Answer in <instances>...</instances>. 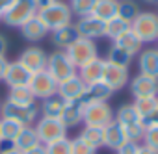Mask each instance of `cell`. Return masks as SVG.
Listing matches in <instances>:
<instances>
[{
    "instance_id": "8",
    "label": "cell",
    "mask_w": 158,
    "mask_h": 154,
    "mask_svg": "<svg viewBox=\"0 0 158 154\" xmlns=\"http://www.w3.org/2000/svg\"><path fill=\"white\" fill-rule=\"evenodd\" d=\"M67 56H69V59L74 63V67L78 69V67H82L84 63H88V61H91V59H95V58H99V52H97V45H95V41H91V39H86V37H78L67 50Z\"/></svg>"
},
{
    "instance_id": "2",
    "label": "cell",
    "mask_w": 158,
    "mask_h": 154,
    "mask_svg": "<svg viewBox=\"0 0 158 154\" xmlns=\"http://www.w3.org/2000/svg\"><path fill=\"white\" fill-rule=\"evenodd\" d=\"M130 28L143 45L156 43L158 41V13L139 11V15L130 22Z\"/></svg>"
},
{
    "instance_id": "38",
    "label": "cell",
    "mask_w": 158,
    "mask_h": 154,
    "mask_svg": "<svg viewBox=\"0 0 158 154\" xmlns=\"http://www.w3.org/2000/svg\"><path fill=\"white\" fill-rule=\"evenodd\" d=\"M71 154H97L95 148H91L89 145H86L82 139H71Z\"/></svg>"
},
{
    "instance_id": "26",
    "label": "cell",
    "mask_w": 158,
    "mask_h": 154,
    "mask_svg": "<svg viewBox=\"0 0 158 154\" xmlns=\"http://www.w3.org/2000/svg\"><path fill=\"white\" fill-rule=\"evenodd\" d=\"M63 106H65V100L58 95L54 97H48L45 100H41V106H39V113L41 117H52V119H60L61 111H63Z\"/></svg>"
},
{
    "instance_id": "42",
    "label": "cell",
    "mask_w": 158,
    "mask_h": 154,
    "mask_svg": "<svg viewBox=\"0 0 158 154\" xmlns=\"http://www.w3.org/2000/svg\"><path fill=\"white\" fill-rule=\"evenodd\" d=\"M11 4H13V0H0V21L4 19V15L11 8Z\"/></svg>"
},
{
    "instance_id": "1",
    "label": "cell",
    "mask_w": 158,
    "mask_h": 154,
    "mask_svg": "<svg viewBox=\"0 0 158 154\" xmlns=\"http://www.w3.org/2000/svg\"><path fill=\"white\" fill-rule=\"evenodd\" d=\"M73 17L74 15H73L69 4L63 2V0L37 10V19L45 24V28L48 30V34L54 32V30H58V28H63L67 24H73Z\"/></svg>"
},
{
    "instance_id": "22",
    "label": "cell",
    "mask_w": 158,
    "mask_h": 154,
    "mask_svg": "<svg viewBox=\"0 0 158 154\" xmlns=\"http://www.w3.org/2000/svg\"><path fill=\"white\" fill-rule=\"evenodd\" d=\"M41 141H39V137H37V134H35V128L34 126H24L21 132H19V136L10 143L13 148H17V150H21V152H26V150H30V148H34L35 145H39Z\"/></svg>"
},
{
    "instance_id": "9",
    "label": "cell",
    "mask_w": 158,
    "mask_h": 154,
    "mask_svg": "<svg viewBox=\"0 0 158 154\" xmlns=\"http://www.w3.org/2000/svg\"><path fill=\"white\" fill-rule=\"evenodd\" d=\"M35 97V100H45L48 97H54L58 95V82L52 78V76L47 72V71H41V72H35L32 74V80H30V86H28Z\"/></svg>"
},
{
    "instance_id": "13",
    "label": "cell",
    "mask_w": 158,
    "mask_h": 154,
    "mask_svg": "<svg viewBox=\"0 0 158 154\" xmlns=\"http://www.w3.org/2000/svg\"><path fill=\"white\" fill-rule=\"evenodd\" d=\"M84 93H86V84L82 82V78L78 74H73L71 78L58 84V97H61L65 102L80 100L84 99Z\"/></svg>"
},
{
    "instance_id": "44",
    "label": "cell",
    "mask_w": 158,
    "mask_h": 154,
    "mask_svg": "<svg viewBox=\"0 0 158 154\" xmlns=\"http://www.w3.org/2000/svg\"><path fill=\"white\" fill-rule=\"evenodd\" d=\"M6 52H8V39L0 34V56H6Z\"/></svg>"
},
{
    "instance_id": "48",
    "label": "cell",
    "mask_w": 158,
    "mask_h": 154,
    "mask_svg": "<svg viewBox=\"0 0 158 154\" xmlns=\"http://www.w3.org/2000/svg\"><path fill=\"white\" fill-rule=\"evenodd\" d=\"M141 2H145L147 6H158V0H141Z\"/></svg>"
},
{
    "instance_id": "41",
    "label": "cell",
    "mask_w": 158,
    "mask_h": 154,
    "mask_svg": "<svg viewBox=\"0 0 158 154\" xmlns=\"http://www.w3.org/2000/svg\"><path fill=\"white\" fill-rule=\"evenodd\" d=\"M8 58L6 56H0V82H4V76H6V71H8Z\"/></svg>"
},
{
    "instance_id": "40",
    "label": "cell",
    "mask_w": 158,
    "mask_h": 154,
    "mask_svg": "<svg viewBox=\"0 0 158 154\" xmlns=\"http://www.w3.org/2000/svg\"><path fill=\"white\" fill-rule=\"evenodd\" d=\"M141 123H143L145 128H149V126H156V128H158V106H156V108L151 111V115H147Z\"/></svg>"
},
{
    "instance_id": "37",
    "label": "cell",
    "mask_w": 158,
    "mask_h": 154,
    "mask_svg": "<svg viewBox=\"0 0 158 154\" xmlns=\"http://www.w3.org/2000/svg\"><path fill=\"white\" fill-rule=\"evenodd\" d=\"M141 141H143V145H147V147L158 150V128H156V126L145 128V134H143Z\"/></svg>"
},
{
    "instance_id": "46",
    "label": "cell",
    "mask_w": 158,
    "mask_h": 154,
    "mask_svg": "<svg viewBox=\"0 0 158 154\" xmlns=\"http://www.w3.org/2000/svg\"><path fill=\"white\" fill-rule=\"evenodd\" d=\"M0 154H23V152H21V150H17V148H13L11 145H8L6 148L0 150Z\"/></svg>"
},
{
    "instance_id": "18",
    "label": "cell",
    "mask_w": 158,
    "mask_h": 154,
    "mask_svg": "<svg viewBox=\"0 0 158 154\" xmlns=\"http://www.w3.org/2000/svg\"><path fill=\"white\" fill-rule=\"evenodd\" d=\"M102 71H104V59L102 58H95V59L84 63L82 67H78L76 74L82 78V82L86 86H89V84H95V82L102 80Z\"/></svg>"
},
{
    "instance_id": "36",
    "label": "cell",
    "mask_w": 158,
    "mask_h": 154,
    "mask_svg": "<svg viewBox=\"0 0 158 154\" xmlns=\"http://www.w3.org/2000/svg\"><path fill=\"white\" fill-rule=\"evenodd\" d=\"M45 147H47V154H71V139L69 137L56 139Z\"/></svg>"
},
{
    "instance_id": "34",
    "label": "cell",
    "mask_w": 158,
    "mask_h": 154,
    "mask_svg": "<svg viewBox=\"0 0 158 154\" xmlns=\"http://www.w3.org/2000/svg\"><path fill=\"white\" fill-rule=\"evenodd\" d=\"M132 106L136 108V111L139 113V117H141V121H143V119H145L147 115H151V111L158 106V97H141V99H134Z\"/></svg>"
},
{
    "instance_id": "14",
    "label": "cell",
    "mask_w": 158,
    "mask_h": 154,
    "mask_svg": "<svg viewBox=\"0 0 158 154\" xmlns=\"http://www.w3.org/2000/svg\"><path fill=\"white\" fill-rule=\"evenodd\" d=\"M76 30H78V35L80 37H86V39H99V37H104V32H106V22L95 19L93 15L89 17H82V19H78L74 22Z\"/></svg>"
},
{
    "instance_id": "16",
    "label": "cell",
    "mask_w": 158,
    "mask_h": 154,
    "mask_svg": "<svg viewBox=\"0 0 158 154\" xmlns=\"http://www.w3.org/2000/svg\"><path fill=\"white\" fill-rule=\"evenodd\" d=\"M84 108H86V100H84V99L65 102L63 111H61V115H60V121H61L67 128H73V126H76V124H80V123L84 121Z\"/></svg>"
},
{
    "instance_id": "19",
    "label": "cell",
    "mask_w": 158,
    "mask_h": 154,
    "mask_svg": "<svg viewBox=\"0 0 158 154\" xmlns=\"http://www.w3.org/2000/svg\"><path fill=\"white\" fill-rule=\"evenodd\" d=\"M102 134H104V147L110 148V150H117L119 147H123L128 141V137L125 134V128L117 121H112L110 124H106L102 128Z\"/></svg>"
},
{
    "instance_id": "35",
    "label": "cell",
    "mask_w": 158,
    "mask_h": 154,
    "mask_svg": "<svg viewBox=\"0 0 158 154\" xmlns=\"http://www.w3.org/2000/svg\"><path fill=\"white\" fill-rule=\"evenodd\" d=\"M95 2L97 0H71L69 2V8L73 11V15H76L78 19L82 17H89L93 8H95Z\"/></svg>"
},
{
    "instance_id": "15",
    "label": "cell",
    "mask_w": 158,
    "mask_h": 154,
    "mask_svg": "<svg viewBox=\"0 0 158 154\" xmlns=\"http://www.w3.org/2000/svg\"><path fill=\"white\" fill-rule=\"evenodd\" d=\"M30 80H32V72H30L26 67H23V65L19 63V59L10 61L8 71H6V76H4V82H6L10 87L30 86Z\"/></svg>"
},
{
    "instance_id": "29",
    "label": "cell",
    "mask_w": 158,
    "mask_h": 154,
    "mask_svg": "<svg viewBox=\"0 0 158 154\" xmlns=\"http://www.w3.org/2000/svg\"><path fill=\"white\" fill-rule=\"evenodd\" d=\"M24 126L13 119H8V117H0V137H2V143H11L19 132L23 130Z\"/></svg>"
},
{
    "instance_id": "49",
    "label": "cell",
    "mask_w": 158,
    "mask_h": 154,
    "mask_svg": "<svg viewBox=\"0 0 158 154\" xmlns=\"http://www.w3.org/2000/svg\"><path fill=\"white\" fill-rule=\"evenodd\" d=\"M0 145H2V137H0Z\"/></svg>"
},
{
    "instance_id": "47",
    "label": "cell",
    "mask_w": 158,
    "mask_h": 154,
    "mask_svg": "<svg viewBox=\"0 0 158 154\" xmlns=\"http://www.w3.org/2000/svg\"><path fill=\"white\" fill-rule=\"evenodd\" d=\"M139 154H158V150H154V148H151L147 145H141L139 147Z\"/></svg>"
},
{
    "instance_id": "43",
    "label": "cell",
    "mask_w": 158,
    "mask_h": 154,
    "mask_svg": "<svg viewBox=\"0 0 158 154\" xmlns=\"http://www.w3.org/2000/svg\"><path fill=\"white\" fill-rule=\"evenodd\" d=\"M23 154H47V147L43 143H39V145H35L34 148H30V150H26Z\"/></svg>"
},
{
    "instance_id": "28",
    "label": "cell",
    "mask_w": 158,
    "mask_h": 154,
    "mask_svg": "<svg viewBox=\"0 0 158 154\" xmlns=\"http://www.w3.org/2000/svg\"><path fill=\"white\" fill-rule=\"evenodd\" d=\"M114 121H117L125 128V126L141 123V117H139V113L136 111V108L132 104H123V106H119L117 111H114Z\"/></svg>"
},
{
    "instance_id": "39",
    "label": "cell",
    "mask_w": 158,
    "mask_h": 154,
    "mask_svg": "<svg viewBox=\"0 0 158 154\" xmlns=\"http://www.w3.org/2000/svg\"><path fill=\"white\" fill-rule=\"evenodd\" d=\"M139 143L138 141H127L123 147H119L115 152L117 154H139Z\"/></svg>"
},
{
    "instance_id": "30",
    "label": "cell",
    "mask_w": 158,
    "mask_h": 154,
    "mask_svg": "<svg viewBox=\"0 0 158 154\" xmlns=\"http://www.w3.org/2000/svg\"><path fill=\"white\" fill-rule=\"evenodd\" d=\"M132 59H134L132 54H128L127 50H123L121 47H117V45L112 43V47L108 50V56H106L108 63H114V65H119V67H130Z\"/></svg>"
},
{
    "instance_id": "24",
    "label": "cell",
    "mask_w": 158,
    "mask_h": 154,
    "mask_svg": "<svg viewBox=\"0 0 158 154\" xmlns=\"http://www.w3.org/2000/svg\"><path fill=\"white\" fill-rule=\"evenodd\" d=\"M117 6H119V0H97L91 15L102 22H108L110 19L117 17Z\"/></svg>"
},
{
    "instance_id": "23",
    "label": "cell",
    "mask_w": 158,
    "mask_h": 154,
    "mask_svg": "<svg viewBox=\"0 0 158 154\" xmlns=\"http://www.w3.org/2000/svg\"><path fill=\"white\" fill-rule=\"evenodd\" d=\"M112 95H114V91L104 82H95V84L86 86L84 100L88 104H91V102H108L112 99Z\"/></svg>"
},
{
    "instance_id": "25",
    "label": "cell",
    "mask_w": 158,
    "mask_h": 154,
    "mask_svg": "<svg viewBox=\"0 0 158 154\" xmlns=\"http://www.w3.org/2000/svg\"><path fill=\"white\" fill-rule=\"evenodd\" d=\"M114 45H117V47H121L123 50H127L128 54H132V56H136V54H139L141 52V47H143V43L139 41V37L132 32V28H128L125 34H121L115 41H112Z\"/></svg>"
},
{
    "instance_id": "21",
    "label": "cell",
    "mask_w": 158,
    "mask_h": 154,
    "mask_svg": "<svg viewBox=\"0 0 158 154\" xmlns=\"http://www.w3.org/2000/svg\"><path fill=\"white\" fill-rule=\"evenodd\" d=\"M19 30H21L23 37H24L26 41H30V43H39V41H43V39L47 37V34H48V30L45 28V24L37 19V15H35L34 19H30L28 22H24Z\"/></svg>"
},
{
    "instance_id": "12",
    "label": "cell",
    "mask_w": 158,
    "mask_h": 154,
    "mask_svg": "<svg viewBox=\"0 0 158 154\" xmlns=\"http://www.w3.org/2000/svg\"><path fill=\"white\" fill-rule=\"evenodd\" d=\"M130 93L134 99L141 97H158V78L145 74H138L134 78H130Z\"/></svg>"
},
{
    "instance_id": "27",
    "label": "cell",
    "mask_w": 158,
    "mask_h": 154,
    "mask_svg": "<svg viewBox=\"0 0 158 154\" xmlns=\"http://www.w3.org/2000/svg\"><path fill=\"white\" fill-rule=\"evenodd\" d=\"M76 137L82 139L86 145H89V147L95 148V150H99L101 147H104V134H102V128H97V126H84Z\"/></svg>"
},
{
    "instance_id": "20",
    "label": "cell",
    "mask_w": 158,
    "mask_h": 154,
    "mask_svg": "<svg viewBox=\"0 0 158 154\" xmlns=\"http://www.w3.org/2000/svg\"><path fill=\"white\" fill-rule=\"evenodd\" d=\"M78 37H80V35H78V30H76L74 22L73 24H67L63 28H58L54 32H50V41H52V45L58 50H67Z\"/></svg>"
},
{
    "instance_id": "33",
    "label": "cell",
    "mask_w": 158,
    "mask_h": 154,
    "mask_svg": "<svg viewBox=\"0 0 158 154\" xmlns=\"http://www.w3.org/2000/svg\"><path fill=\"white\" fill-rule=\"evenodd\" d=\"M128 28H130V22H127V21H123V19H119V17H114V19H110V21L106 22L104 37L115 41V39H117L121 34H125Z\"/></svg>"
},
{
    "instance_id": "7",
    "label": "cell",
    "mask_w": 158,
    "mask_h": 154,
    "mask_svg": "<svg viewBox=\"0 0 158 154\" xmlns=\"http://www.w3.org/2000/svg\"><path fill=\"white\" fill-rule=\"evenodd\" d=\"M114 121V110L110 108L108 102H86L84 108V126H97V128H104L106 124H110Z\"/></svg>"
},
{
    "instance_id": "4",
    "label": "cell",
    "mask_w": 158,
    "mask_h": 154,
    "mask_svg": "<svg viewBox=\"0 0 158 154\" xmlns=\"http://www.w3.org/2000/svg\"><path fill=\"white\" fill-rule=\"evenodd\" d=\"M37 15V6L34 0H13L11 8L6 11L2 22L10 28H21L24 22Z\"/></svg>"
},
{
    "instance_id": "32",
    "label": "cell",
    "mask_w": 158,
    "mask_h": 154,
    "mask_svg": "<svg viewBox=\"0 0 158 154\" xmlns=\"http://www.w3.org/2000/svg\"><path fill=\"white\" fill-rule=\"evenodd\" d=\"M138 15H139V6L134 0H119V6H117V17L119 19L132 22Z\"/></svg>"
},
{
    "instance_id": "6",
    "label": "cell",
    "mask_w": 158,
    "mask_h": 154,
    "mask_svg": "<svg viewBox=\"0 0 158 154\" xmlns=\"http://www.w3.org/2000/svg\"><path fill=\"white\" fill-rule=\"evenodd\" d=\"M34 128L43 145H48L56 139L67 137V130H69L60 119H52V117H39L34 123Z\"/></svg>"
},
{
    "instance_id": "31",
    "label": "cell",
    "mask_w": 158,
    "mask_h": 154,
    "mask_svg": "<svg viewBox=\"0 0 158 154\" xmlns=\"http://www.w3.org/2000/svg\"><path fill=\"white\" fill-rule=\"evenodd\" d=\"M6 100H11L15 104H35V97H34V93H32V89L28 86L10 87V93H8Z\"/></svg>"
},
{
    "instance_id": "45",
    "label": "cell",
    "mask_w": 158,
    "mask_h": 154,
    "mask_svg": "<svg viewBox=\"0 0 158 154\" xmlns=\"http://www.w3.org/2000/svg\"><path fill=\"white\" fill-rule=\"evenodd\" d=\"M34 2H35V6H37V10H39V8H45V6L56 4V2H60V0H34Z\"/></svg>"
},
{
    "instance_id": "50",
    "label": "cell",
    "mask_w": 158,
    "mask_h": 154,
    "mask_svg": "<svg viewBox=\"0 0 158 154\" xmlns=\"http://www.w3.org/2000/svg\"><path fill=\"white\" fill-rule=\"evenodd\" d=\"M156 43H158V41H156ZM156 48H158V47H156Z\"/></svg>"
},
{
    "instance_id": "10",
    "label": "cell",
    "mask_w": 158,
    "mask_h": 154,
    "mask_svg": "<svg viewBox=\"0 0 158 154\" xmlns=\"http://www.w3.org/2000/svg\"><path fill=\"white\" fill-rule=\"evenodd\" d=\"M114 93L123 89L128 82H130V72H128V67H119V65H114V63H108L104 59V71H102V80Z\"/></svg>"
},
{
    "instance_id": "17",
    "label": "cell",
    "mask_w": 158,
    "mask_h": 154,
    "mask_svg": "<svg viewBox=\"0 0 158 154\" xmlns=\"http://www.w3.org/2000/svg\"><path fill=\"white\" fill-rule=\"evenodd\" d=\"M138 69H139V74L158 78V48L156 47L141 48V52L138 54Z\"/></svg>"
},
{
    "instance_id": "5",
    "label": "cell",
    "mask_w": 158,
    "mask_h": 154,
    "mask_svg": "<svg viewBox=\"0 0 158 154\" xmlns=\"http://www.w3.org/2000/svg\"><path fill=\"white\" fill-rule=\"evenodd\" d=\"M52 78L60 84L67 78H71L73 74H76V67L74 63L69 59L65 50H56L52 54H48L47 58V69H45Z\"/></svg>"
},
{
    "instance_id": "3",
    "label": "cell",
    "mask_w": 158,
    "mask_h": 154,
    "mask_svg": "<svg viewBox=\"0 0 158 154\" xmlns=\"http://www.w3.org/2000/svg\"><path fill=\"white\" fill-rule=\"evenodd\" d=\"M37 115H39L37 104H15L11 100L0 104V117L13 119L23 126H34V123L37 121Z\"/></svg>"
},
{
    "instance_id": "11",
    "label": "cell",
    "mask_w": 158,
    "mask_h": 154,
    "mask_svg": "<svg viewBox=\"0 0 158 154\" xmlns=\"http://www.w3.org/2000/svg\"><path fill=\"white\" fill-rule=\"evenodd\" d=\"M47 58L48 56L41 47H28L19 56V63L23 67H26L32 74H35V72H41L47 69Z\"/></svg>"
}]
</instances>
